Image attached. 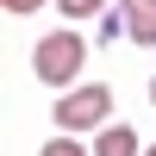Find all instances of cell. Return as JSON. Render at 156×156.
Returning <instances> with one entry per match:
<instances>
[{"label": "cell", "instance_id": "obj_1", "mask_svg": "<svg viewBox=\"0 0 156 156\" xmlns=\"http://www.w3.org/2000/svg\"><path fill=\"white\" fill-rule=\"evenodd\" d=\"M81 69H87V44L69 31V25H62V31H44V37L31 44V75H37V81H50V87H69Z\"/></svg>", "mask_w": 156, "mask_h": 156}, {"label": "cell", "instance_id": "obj_2", "mask_svg": "<svg viewBox=\"0 0 156 156\" xmlns=\"http://www.w3.org/2000/svg\"><path fill=\"white\" fill-rule=\"evenodd\" d=\"M56 125H62V137L69 131H106L112 125V87H100V81L69 87V94L56 100Z\"/></svg>", "mask_w": 156, "mask_h": 156}, {"label": "cell", "instance_id": "obj_3", "mask_svg": "<svg viewBox=\"0 0 156 156\" xmlns=\"http://www.w3.org/2000/svg\"><path fill=\"white\" fill-rule=\"evenodd\" d=\"M119 19L131 44H156V0H119Z\"/></svg>", "mask_w": 156, "mask_h": 156}, {"label": "cell", "instance_id": "obj_4", "mask_svg": "<svg viewBox=\"0 0 156 156\" xmlns=\"http://www.w3.org/2000/svg\"><path fill=\"white\" fill-rule=\"evenodd\" d=\"M94 156H144V144H137V131H131V125H119V119H112L106 131L94 137Z\"/></svg>", "mask_w": 156, "mask_h": 156}, {"label": "cell", "instance_id": "obj_5", "mask_svg": "<svg viewBox=\"0 0 156 156\" xmlns=\"http://www.w3.org/2000/svg\"><path fill=\"white\" fill-rule=\"evenodd\" d=\"M56 6H62V19H94L106 0H56Z\"/></svg>", "mask_w": 156, "mask_h": 156}, {"label": "cell", "instance_id": "obj_6", "mask_svg": "<svg viewBox=\"0 0 156 156\" xmlns=\"http://www.w3.org/2000/svg\"><path fill=\"white\" fill-rule=\"evenodd\" d=\"M37 156H94V150H81V144H75V137H50V144L37 150Z\"/></svg>", "mask_w": 156, "mask_h": 156}, {"label": "cell", "instance_id": "obj_7", "mask_svg": "<svg viewBox=\"0 0 156 156\" xmlns=\"http://www.w3.org/2000/svg\"><path fill=\"white\" fill-rule=\"evenodd\" d=\"M112 37H125V19H119V12H106V19H100V44H112Z\"/></svg>", "mask_w": 156, "mask_h": 156}, {"label": "cell", "instance_id": "obj_8", "mask_svg": "<svg viewBox=\"0 0 156 156\" xmlns=\"http://www.w3.org/2000/svg\"><path fill=\"white\" fill-rule=\"evenodd\" d=\"M0 6H6L12 19H25V12H37V6H44V0H0Z\"/></svg>", "mask_w": 156, "mask_h": 156}, {"label": "cell", "instance_id": "obj_9", "mask_svg": "<svg viewBox=\"0 0 156 156\" xmlns=\"http://www.w3.org/2000/svg\"><path fill=\"white\" fill-rule=\"evenodd\" d=\"M150 106H156V75H150Z\"/></svg>", "mask_w": 156, "mask_h": 156}, {"label": "cell", "instance_id": "obj_10", "mask_svg": "<svg viewBox=\"0 0 156 156\" xmlns=\"http://www.w3.org/2000/svg\"><path fill=\"white\" fill-rule=\"evenodd\" d=\"M144 156H156V144H150V150H144Z\"/></svg>", "mask_w": 156, "mask_h": 156}]
</instances>
